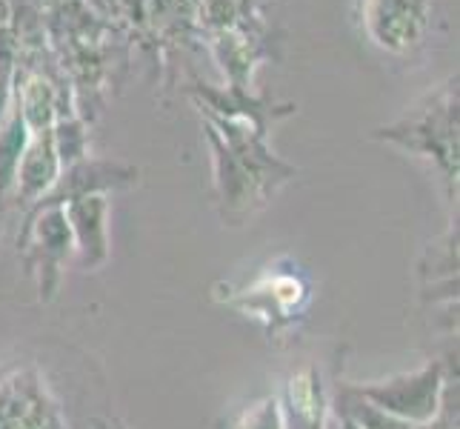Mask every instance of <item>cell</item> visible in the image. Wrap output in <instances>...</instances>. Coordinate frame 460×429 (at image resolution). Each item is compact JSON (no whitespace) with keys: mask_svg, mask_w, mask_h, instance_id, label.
Segmentation results:
<instances>
[{"mask_svg":"<svg viewBox=\"0 0 460 429\" xmlns=\"http://www.w3.org/2000/svg\"><path fill=\"white\" fill-rule=\"evenodd\" d=\"M137 166L120 164V161H101V157H84L66 169H60L55 186L40 201H35L29 210L40 206H63L75 198L86 195H109L115 189H129L137 183Z\"/></svg>","mask_w":460,"mask_h":429,"instance_id":"8","label":"cell"},{"mask_svg":"<svg viewBox=\"0 0 460 429\" xmlns=\"http://www.w3.org/2000/svg\"><path fill=\"white\" fill-rule=\"evenodd\" d=\"M66 212L72 241H75V261L81 269L106 266L109 261V195H86L63 203Z\"/></svg>","mask_w":460,"mask_h":429,"instance_id":"9","label":"cell"},{"mask_svg":"<svg viewBox=\"0 0 460 429\" xmlns=\"http://www.w3.org/2000/svg\"><path fill=\"white\" fill-rule=\"evenodd\" d=\"M375 140L392 143L411 157L429 164L447 186L449 198L457 195V75L447 77L435 92L409 109L389 126L372 132Z\"/></svg>","mask_w":460,"mask_h":429,"instance_id":"2","label":"cell"},{"mask_svg":"<svg viewBox=\"0 0 460 429\" xmlns=\"http://www.w3.org/2000/svg\"><path fill=\"white\" fill-rule=\"evenodd\" d=\"M206 140L212 149L217 210L226 227H243L297 174L292 164L272 155L266 135L246 121L206 118Z\"/></svg>","mask_w":460,"mask_h":429,"instance_id":"1","label":"cell"},{"mask_svg":"<svg viewBox=\"0 0 460 429\" xmlns=\"http://www.w3.org/2000/svg\"><path fill=\"white\" fill-rule=\"evenodd\" d=\"M26 140H29V130L18 112V106H14L12 118L0 130V201L12 192L14 172H18V161L26 149Z\"/></svg>","mask_w":460,"mask_h":429,"instance_id":"12","label":"cell"},{"mask_svg":"<svg viewBox=\"0 0 460 429\" xmlns=\"http://www.w3.org/2000/svg\"><path fill=\"white\" fill-rule=\"evenodd\" d=\"M0 429H66L55 395L38 370L0 375Z\"/></svg>","mask_w":460,"mask_h":429,"instance_id":"6","label":"cell"},{"mask_svg":"<svg viewBox=\"0 0 460 429\" xmlns=\"http://www.w3.org/2000/svg\"><path fill=\"white\" fill-rule=\"evenodd\" d=\"M58 174H60V161L55 155L52 130L29 135L26 149L18 161V172H14V183H12L14 203L31 206L35 201H40L55 186Z\"/></svg>","mask_w":460,"mask_h":429,"instance_id":"11","label":"cell"},{"mask_svg":"<svg viewBox=\"0 0 460 429\" xmlns=\"http://www.w3.org/2000/svg\"><path fill=\"white\" fill-rule=\"evenodd\" d=\"M435 9L438 0H355V23L380 55L411 58L429 40Z\"/></svg>","mask_w":460,"mask_h":429,"instance_id":"3","label":"cell"},{"mask_svg":"<svg viewBox=\"0 0 460 429\" xmlns=\"http://www.w3.org/2000/svg\"><path fill=\"white\" fill-rule=\"evenodd\" d=\"M18 252L29 275L38 278V298L43 304L58 295L60 275L75 258V241L63 206L29 210L18 235Z\"/></svg>","mask_w":460,"mask_h":429,"instance_id":"5","label":"cell"},{"mask_svg":"<svg viewBox=\"0 0 460 429\" xmlns=\"http://www.w3.org/2000/svg\"><path fill=\"white\" fill-rule=\"evenodd\" d=\"M449 372L443 361H429L415 372H401L384 380H369V384H346L358 398L377 407L386 416L398 418L409 426H429L438 412L443 387H447Z\"/></svg>","mask_w":460,"mask_h":429,"instance_id":"4","label":"cell"},{"mask_svg":"<svg viewBox=\"0 0 460 429\" xmlns=\"http://www.w3.org/2000/svg\"><path fill=\"white\" fill-rule=\"evenodd\" d=\"M12 18V6L6 4V0H0V26H6Z\"/></svg>","mask_w":460,"mask_h":429,"instance_id":"14","label":"cell"},{"mask_svg":"<svg viewBox=\"0 0 460 429\" xmlns=\"http://www.w3.org/2000/svg\"><path fill=\"white\" fill-rule=\"evenodd\" d=\"M280 409L287 429H326L329 421V395L323 375L314 363L297 367L283 384Z\"/></svg>","mask_w":460,"mask_h":429,"instance_id":"10","label":"cell"},{"mask_svg":"<svg viewBox=\"0 0 460 429\" xmlns=\"http://www.w3.org/2000/svg\"><path fill=\"white\" fill-rule=\"evenodd\" d=\"M232 429H287L283 424V409H280V398L272 395H263V398H255L252 404H246L237 418L232 421Z\"/></svg>","mask_w":460,"mask_h":429,"instance_id":"13","label":"cell"},{"mask_svg":"<svg viewBox=\"0 0 460 429\" xmlns=\"http://www.w3.org/2000/svg\"><path fill=\"white\" fill-rule=\"evenodd\" d=\"M241 298L246 300V307H241L243 312H249L252 317H261L266 324V329L272 335H280L283 329H289L300 312L309 304V283L306 278L297 273H266L261 275V281L252 286V290H243Z\"/></svg>","mask_w":460,"mask_h":429,"instance_id":"7","label":"cell"}]
</instances>
